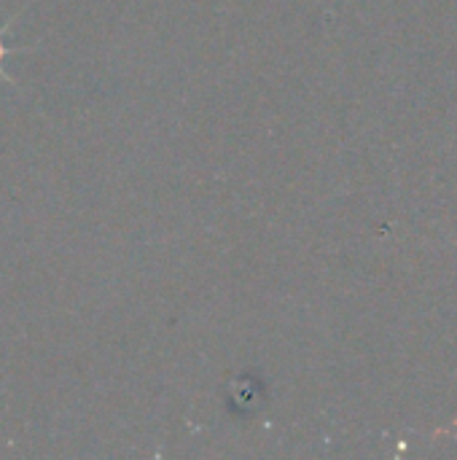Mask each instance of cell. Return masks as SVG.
Instances as JSON below:
<instances>
[{
    "label": "cell",
    "instance_id": "1",
    "mask_svg": "<svg viewBox=\"0 0 457 460\" xmlns=\"http://www.w3.org/2000/svg\"><path fill=\"white\" fill-rule=\"evenodd\" d=\"M5 54H8V49H5V43H3V35H0V67H3V59H5Z\"/></svg>",
    "mask_w": 457,
    "mask_h": 460
}]
</instances>
